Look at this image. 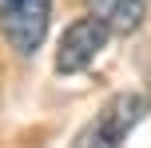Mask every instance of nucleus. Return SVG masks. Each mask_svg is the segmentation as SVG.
Listing matches in <instances>:
<instances>
[{
  "instance_id": "obj_1",
  "label": "nucleus",
  "mask_w": 151,
  "mask_h": 148,
  "mask_svg": "<svg viewBox=\"0 0 151 148\" xmlns=\"http://www.w3.org/2000/svg\"><path fill=\"white\" fill-rule=\"evenodd\" d=\"M143 116H147V96L143 92H115V96H107L104 108L72 136L68 148H119Z\"/></svg>"
},
{
  "instance_id": "obj_2",
  "label": "nucleus",
  "mask_w": 151,
  "mask_h": 148,
  "mask_svg": "<svg viewBox=\"0 0 151 148\" xmlns=\"http://www.w3.org/2000/svg\"><path fill=\"white\" fill-rule=\"evenodd\" d=\"M52 0H0V32L16 56H36L48 36Z\"/></svg>"
},
{
  "instance_id": "obj_3",
  "label": "nucleus",
  "mask_w": 151,
  "mask_h": 148,
  "mask_svg": "<svg viewBox=\"0 0 151 148\" xmlns=\"http://www.w3.org/2000/svg\"><path fill=\"white\" fill-rule=\"evenodd\" d=\"M107 36H111V32H107L99 20H91V16L72 20L68 28H64V36H60V48H56V72H60V76L83 72L99 52H104Z\"/></svg>"
},
{
  "instance_id": "obj_4",
  "label": "nucleus",
  "mask_w": 151,
  "mask_h": 148,
  "mask_svg": "<svg viewBox=\"0 0 151 148\" xmlns=\"http://www.w3.org/2000/svg\"><path fill=\"white\" fill-rule=\"evenodd\" d=\"M91 20H99L107 32H135L147 16V0H83Z\"/></svg>"
}]
</instances>
